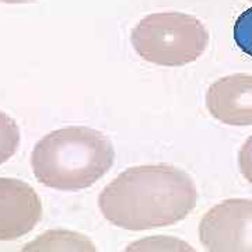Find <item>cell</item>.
Instances as JSON below:
<instances>
[{
    "label": "cell",
    "mask_w": 252,
    "mask_h": 252,
    "mask_svg": "<svg viewBox=\"0 0 252 252\" xmlns=\"http://www.w3.org/2000/svg\"><path fill=\"white\" fill-rule=\"evenodd\" d=\"M115 160L107 136L86 126H67L44 136L31 154V167L42 185L58 190L90 188Z\"/></svg>",
    "instance_id": "7a4b0ae2"
},
{
    "label": "cell",
    "mask_w": 252,
    "mask_h": 252,
    "mask_svg": "<svg viewBox=\"0 0 252 252\" xmlns=\"http://www.w3.org/2000/svg\"><path fill=\"white\" fill-rule=\"evenodd\" d=\"M199 238L207 252H252V200L227 199L199 223Z\"/></svg>",
    "instance_id": "277c9868"
},
{
    "label": "cell",
    "mask_w": 252,
    "mask_h": 252,
    "mask_svg": "<svg viewBox=\"0 0 252 252\" xmlns=\"http://www.w3.org/2000/svg\"><path fill=\"white\" fill-rule=\"evenodd\" d=\"M238 167L244 178L252 184V136L245 140L238 153Z\"/></svg>",
    "instance_id": "8fae6325"
},
{
    "label": "cell",
    "mask_w": 252,
    "mask_h": 252,
    "mask_svg": "<svg viewBox=\"0 0 252 252\" xmlns=\"http://www.w3.org/2000/svg\"><path fill=\"white\" fill-rule=\"evenodd\" d=\"M233 34L237 46L252 58V7L245 10L235 20Z\"/></svg>",
    "instance_id": "30bf717a"
},
{
    "label": "cell",
    "mask_w": 252,
    "mask_h": 252,
    "mask_svg": "<svg viewBox=\"0 0 252 252\" xmlns=\"http://www.w3.org/2000/svg\"><path fill=\"white\" fill-rule=\"evenodd\" d=\"M198 189L184 170L170 164L137 165L101 190L98 206L111 224L143 231L178 223L195 209Z\"/></svg>",
    "instance_id": "6da1fadb"
},
{
    "label": "cell",
    "mask_w": 252,
    "mask_h": 252,
    "mask_svg": "<svg viewBox=\"0 0 252 252\" xmlns=\"http://www.w3.org/2000/svg\"><path fill=\"white\" fill-rule=\"evenodd\" d=\"M124 252H198L192 245L172 235L144 237L129 244Z\"/></svg>",
    "instance_id": "ba28073f"
},
{
    "label": "cell",
    "mask_w": 252,
    "mask_h": 252,
    "mask_svg": "<svg viewBox=\"0 0 252 252\" xmlns=\"http://www.w3.org/2000/svg\"><path fill=\"white\" fill-rule=\"evenodd\" d=\"M250 1H252V0H250Z\"/></svg>",
    "instance_id": "4fadbf2b"
},
{
    "label": "cell",
    "mask_w": 252,
    "mask_h": 252,
    "mask_svg": "<svg viewBox=\"0 0 252 252\" xmlns=\"http://www.w3.org/2000/svg\"><path fill=\"white\" fill-rule=\"evenodd\" d=\"M1 3H7V4H21V3H30V1H35V0H0Z\"/></svg>",
    "instance_id": "7c38bea8"
},
{
    "label": "cell",
    "mask_w": 252,
    "mask_h": 252,
    "mask_svg": "<svg viewBox=\"0 0 252 252\" xmlns=\"http://www.w3.org/2000/svg\"><path fill=\"white\" fill-rule=\"evenodd\" d=\"M20 146V129L16 121L0 111V165L11 158Z\"/></svg>",
    "instance_id": "9c48e42d"
},
{
    "label": "cell",
    "mask_w": 252,
    "mask_h": 252,
    "mask_svg": "<svg viewBox=\"0 0 252 252\" xmlns=\"http://www.w3.org/2000/svg\"><path fill=\"white\" fill-rule=\"evenodd\" d=\"M42 205L35 189L24 181L0 178V241H13L35 228Z\"/></svg>",
    "instance_id": "5b68a950"
},
{
    "label": "cell",
    "mask_w": 252,
    "mask_h": 252,
    "mask_svg": "<svg viewBox=\"0 0 252 252\" xmlns=\"http://www.w3.org/2000/svg\"><path fill=\"white\" fill-rule=\"evenodd\" d=\"M136 54L158 66H185L206 51L209 32L205 24L185 13H154L132 30Z\"/></svg>",
    "instance_id": "3957f363"
},
{
    "label": "cell",
    "mask_w": 252,
    "mask_h": 252,
    "mask_svg": "<svg viewBox=\"0 0 252 252\" xmlns=\"http://www.w3.org/2000/svg\"><path fill=\"white\" fill-rule=\"evenodd\" d=\"M206 107L225 125H252V74L235 73L215 81L207 90Z\"/></svg>",
    "instance_id": "8992f818"
},
{
    "label": "cell",
    "mask_w": 252,
    "mask_h": 252,
    "mask_svg": "<svg viewBox=\"0 0 252 252\" xmlns=\"http://www.w3.org/2000/svg\"><path fill=\"white\" fill-rule=\"evenodd\" d=\"M20 252H98L95 244L81 233L55 228L38 235Z\"/></svg>",
    "instance_id": "52a82bcc"
}]
</instances>
